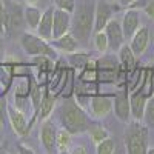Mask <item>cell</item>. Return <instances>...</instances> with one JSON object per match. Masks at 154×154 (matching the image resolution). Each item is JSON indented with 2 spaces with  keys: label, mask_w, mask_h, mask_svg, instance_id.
<instances>
[{
  "label": "cell",
  "mask_w": 154,
  "mask_h": 154,
  "mask_svg": "<svg viewBox=\"0 0 154 154\" xmlns=\"http://www.w3.org/2000/svg\"><path fill=\"white\" fill-rule=\"evenodd\" d=\"M5 9H6V32H12L25 22V8L17 0H5Z\"/></svg>",
  "instance_id": "obj_5"
},
{
  "label": "cell",
  "mask_w": 154,
  "mask_h": 154,
  "mask_svg": "<svg viewBox=\"0 0 154 154\" xmlns=\"http://www.w3.org/2000/svg\"><path fill=\"white\" fill-rule=\"evenodd\" d=\"M6 116H8V120L12 126L14 133L20 137H25L28 136L31 128H29V122L25 117V112L22 109H19L17 106H12V105H8V109H6Z\"/></svg>",
  "instance_id": "obj_6"
},
{
  "label": "cell",
  "mask_w": 154,
  "mask_h": 154,
  "mask_svg": "<svg viewBox=\"0 0 154 154\" xmlns=\"http://www.w3.org/2000/svg\"><path fill=\"white\" fill-rule=\"evenodd\" d=\"M119 60H120V65H123V68L126 69V71H133L134 68H136V56H134V53L131 51V48H130V45H123L119 51Z\"/></svg>",
  "instance_id": "obj_22"
},
{
  "label": "cell",
  "mask_w": 154,
  "mask_h": 154,
  "mask_svg": "<svg viewBox=\"0 0 154 154\" xmlns=\"http://www.w3.org/2000/svg\"><path fill=\"white\" fill-rule=\"evenodd\" d=\"M112 111V100L106 96H93L89 99V114L94 119H103Z\"/></svg>",
  "instance_id": "obj_11"
},
{
  "label": "cell",
  "mask_w": 154,
  "mask_h": 154,
  "mask_svg": "<svg viewBox=\"0 0 154 154\" xmlns=\"http://www.w3.org/2000/svg\"><path fill=\"white\" fill-rule=\"evenodd\" d=\"M17 149H19V154H35L31 148L25 146V145H22V143H19V145H17Z\"/></svg>",
  "instance_id": "obj_33"
},
{
  "label": "cell",
  "mask_w": 154,
  "mask_h": 154,
  "mask_svg": "<svg viewBox=\"0 0 154 154\" xmlns=\"http://www.w3.org/2000/svg\"><path fill=\"white\" fill-rule=\"evenodd\" d=\"M131 43H130V48L134 53V56H140L145 53V49L148 48V43H149V29L146 26H142L139 28L137 32L130 38Z\"/></svg>",
  "instance_id": "obj_17"
},
{
  "label": "cell",
  "mask_w": 154,
  "mask_h": 154,
  "mask_svg": "<svg viewBox=\"0 0 154 154\" xmlns=\"http://www.w3.org/2000/svg\"><path fill=\"white\" fill-rule=\"evenodd\" d=\"M103 31L108 37L109 49L117 53V51L125 45V35H123V29H122V23L117 19H111Z\"/></svg>",
  "instance_id": "obj_9"
},
{
  "label": "cell",
  "mask_w": 154,
  "mask_h": 154,
  "mask_svg": "<svg viewBox=\"0 0 154 154\" xmlns=\"http://www.w3.org/2000/svg\"><path fill=\"white\" fill-rule=\"evenodd\" d=\"M12 80H14V65L0 62V88H2V94H6V91L11 88Z\"/></svg>",
  "instance_id": "obj_20"
},
{
  "label": "cell",
  "mask_w": 154,
  "mask_h": 154,
  "mask_svg": "<svg viewBox=\"0 0 154 154\" xmlns=\"http://www.w3.org/2000/svg\"><path fill=\"white\" fill-rule=\"evenodd\" d=\"M49 45L53 46L56 51H59V53H62V54H66V56L75 53V51L79 49V46H80L79 40H77L71 32L62 35L59 38H53V40L49 42Z\"/></svg>",
  "instance_id": "obj_15"
},
{
  "label": "cell",
  "mask_w": 154,
  "mask_h": 154,
  "mask_svg": "<svg viewBox=\"0 0 154 154\" xmlns=\"http://www.w3.org/2000/svg\"><path fill=\"white\" fill-rule=\"evenodd\" d=\"M42 19V11L38 9L35 5H26L25 6V23L28 25L29 29H37L38 23Z\"/></svg>",
  "instance_id": "obj_21"
},
{
  "label": "cell",
  "mask_w": 154,
  "mask_h": 154,
  "mask_svg": "<svg viewBox=\"0 0 154 154\" xmlns=\"http://www.w3.org/2000/svg\"><path fill=\"white\" fill-rule=\"evenodd\" d=\"M71 145V133H68L65 128H59L56 136V146L57 151H68V146Z\"/></svg>",
  "instance_id": "obj_24"
},
{
  "label": "cell",
  "mask_w": 154,
  "mask_h": 154,
  "mask_svg": "<svg viewBox=\"0 0 154 154\" xmlns=\"http://www.w3.org/2000/svg\"><path fill=\"white\" fill-rule=\"evenodd\" d=\"M69 154H86V149L82 145H75V146H72V149L69 151Z\"/></svg>",
  "instance_id": "obj_34"
},
{
  "label": "cell",
  "mask_w": 154,
  "mask_h": 154,
  "mask_svg": "<svg viewBox=\"0 0 154 154\" xmlns=\"http://www.w3.org/2000/svg\"><path fill=\"white\" fill-rule=\"evenodd\" d=\"M68 60H69V65L74 68V69H85L88 66V63L91 62V57H89L88 53L85 51H80V53H72V54H68Z\"/></svg>",
  "instance_id": "obj_23"
},
{
  "label": "cell",
  "mask_w": 154,
  "mask_h": 154,
  "mask_svg": "<svg viewBox=\"0 0 154 154\" xmlns=\"http://www.w3.org/2000/svg\"><path fill=\"white\" fill-rule=\"evenodd\" d=\"M20 46L29 57H37V56H46L49 59L56 60L57 51L49 45V42L43 40L42 37L32 32H23L20 35Z\"/></svg>",
  "instance_id": "obj_4"
},
{
  "label": "cell",
  "mask_w": 154,
  "mask_h": 154,
  "mask_svg": "<svg viewBox=\"0 0 154 154\" xmlns=\"http://www.w3.org/2000/svg\"><path fill=\"white\" fill-rule=\"evenodd\" d=\"M56 108V96L49 91L48 88H43V97H42V102H40V109H38V120L40 122H45L49 119V116L53 114Z\"/></svg>",
  "instance_id": "obj_18"
},
{
  "label": "cell",
  "mask_w": 154,
  "mask_h": 154,
  "mask_svg": "<svg viewBox=\"0 0 154 154\" xmlns=\"http://www.w3.org/2000/svg\"><path fill=\"white\" fill-rule=\"evenodd\" d=\"M56 136H57V128L51 120H45L42 122L40 126V142L46 151V154H56L57 152V146H56Z\"/></svg>",
  "instance_id": "obj_10"
},
{
  "label": "cell",
  "mask_w": 154,
  "mask_h": 154,
  "mask_svg": "<svg viewBox=\"0 0 154 154\" xmlns=\"http://www.w3.org/2000/svg\"><path fill=\"white\" fill-rule=\"evenodd\" d=\"M3 53H5V46H3V42H2V37H0V60L3 59Z\"/></svg>",
  "instance_id": "obj_36"
},
{
  "label": "cell",
  "mask_w": 154,
  "mask_h": 154,
  "mask_svg": "<svg viewBox=\"0 0 154 154\" xmlns=\"http://www.w3.org/2000/svg\"><path fill=\"white\" fill-rule=\"evenodd\" d=\"M116 152V142L114 139L108 137L96 145V154H114Z\"/></svg>",
  "instance_id": "obj_27"
},
{
  "label": "cell",
  "mask_w": 154,
  "mask_h": 154,
  "mask_svg": "<svg viewBox=\"0 0 154 154\" xmlns=\"http://www.w3.org/2000/svg\"><path fill=\"white\" fill-rule=\"evenodd\" d=\"M0 154H6V152H5V149H3L2 146H0Z\"/></svg>",
  "instance_id": "obj_39"
},
{
  "label": "cell",
  "mask_w": 154,
  "mask_h": 154,
  "mask_svg": "<svg viewBox=\"0 0 154 154\" xmlns=\"http://www.w3.org/2000/svg\"><path fill=\"white\" fill-rule=\"evenodd\" d=\"M126 154H146L148 152V130L140 122L130 123L125 133Z\"/></svg>",
  "instance_id": "obj_3"
},
{
  "label": "cell",
  "mask_w": 154,
  "mask_h": 154,
  "mask_svg": "<svg viewBox=\"0 0 154 154\" xmlns=\"http://www.w3.org/2000/svg\"><path fill=\"white\" fill-rule=\"evenodd\" d=\"M142 122H145V126H154V96L146 102V108H145Z\"/></svg>",
  "instance_id": "obj_28"
},
{
  "label": "cell",
  "mask_w": 154,
  "mask_h": 154,
  "mask_svg": "<svg viewBox=\"0 0 154 154\" xmlns=\"http://www.w3.org/2000/svg\"><path fill=\"white\" fill-rule=\"evenodd\" d=\"M6 109H8L6 99H5V96H0V120H3V119H5V116H6Z\"/></svg>",
  "instance_id": "obj_32"
},
{
  "label": "cell",
  "mask_w": 154,
  "mask_h": 154,
  "mask_svg": "<svg viewBox=\"0 0 154 154\" xmlns=\"http://www.w3.org/2000/svg\"><path fill=\"white\" fill-rule=\"evenodd\" d=\"M93 43H94V48L97 53L103 54L109 49V43H108V37L105 34V31H99V32H94V38H93Z\"/></svg>",
  "instance_id": "obj_26"
},
{
  "label": "cell",
  "mask_w": 154,
  "mask_h": 154,
  "mask_svg": "<svg viewBox=\"0 0 154 154\" xmlns=\"http://www.w3.org/2000/svg\"><path fill=\"white\" fill-rule=\"evenodd\" d=\"M143 11L151 20H154V0H148V2L145 3V6H143Z\"/></svg>",
  "instance_id": "obj_31"
},
{
  "label": "cell",
  "mask_w": 154,
  "mask_h": 154,
  "mask_svg": "<svg viewBox=\"0 0 154 154\" xmlns=\"http://www.w3.org/2000/svg\"><path fill=\"white\" fill-rule=\"evenodd\" d=\"M0 96H3V94H2V88H0Z\"/></svg>",
  "instance_id": "obj_41"
},
{
  "label": "cell",
  "mask_w": 154,
  "mask_h": 154,
  "mask_svg": "<svg viewBox=\"0 0 154 154\" xmlns=\"http://www.w3.org/2000/svg\"><path fill=\"white\" fill-rule=\"evenodd\" d=\"M54 11H56V8L48 6L42 12L40 23H38V26L35 29L37 31V35L42 37L43 40H46V42L53 40V19H54Z\"/></svg>",
  "instance_id": "obj_14"
},
{
  "label": "cell",
  "mask_w": 154,
  "mask_h": 154,
  "mask_svg": "<svg viewBox=\"0 0 154 154\" xmlns=\"http://www.w3.org/2000/svg\"><path fill=\"white\" fill-rule=\"evenodd\" d=\"M6 32V9L5 0H0V34Z\"/></svg>",
  "instance_id": "obj_30"
},
{
  "label": "cell",
  "mask_w": 154,
  "mask_h": 154,
  "mask_svg": "<svg viewBox=\"0 0 154 154\" xmlns=\"http://www.w3.org/2000/svg\"><path fill=\"white\" fill-rule=\"evenodd\" d=\"M28 5H34V3H37V2H40V0H25Z\"/></svg>",
  "instance_id": "obj_37"
},
{
  "label": "cell",
  "mask_w": 154,
  "mask_h": 154,
  "mask_svg": "<svg viewBox=\"0 0 154 154\" xmlns=\"http://www.w3.org/2000/svg\"><path fill=\"white\" fill-rule=\"evenodd\" d=\"M117 2H119L122 6H131V5L136 2V0H117Z\"/></svg>",
  "instance_id": "obj_35"
},
{
  "label": "cell",
  "mask_w": 154,
  "mask_h": 154,
  "mask_svg": "<svg viewBox=\"0 0 154 154\" xmlns=\"http://www.w3.org/2000/svg\"><path fill=\"white\" fill-rule=\"evenodd\" d=\"M71 17H72L71 12L56 8L53 19V38H59L71 32Z\"/></svg>",
  "instance_id": "obj_12"
},
{
  "label": "cell",
  "mask_w": 154,
  "mask_h": 154,
  "mask_svg": "<svg viewBox=\"0 0 154 154\" xmlns=\"http://www.w3.org/2000/svg\"><path fill=\"white\" fill-rule=\"evenodd\" d=\"M57 119L62 125V128L71 134H80L83 131H88L89 128V117L77 102L71 99H65L57 108Z\"/></svg>",
  "instance_id": "obj_2"
},
{
  "label": "cell",
  "mask_w": 154,
  "mask_h": 154,
  "mask_svg": "<svg viewBox=\"0 0 154 154\" xmlns=\"http://www.w3.org/2000/svg\"><path fill=\"white\" fill-rule=\"evenodd\" d=\"M59 154H69V152H68V151H60Z\"/></svg>",
  "instance_id": "obj_40"
},
{
  "label": "cell",
  "mask_w": 154,
  "mask_h": 154,
  "mask_svg": "<svg viewBox=\"0 0 154 154\" xmlns=\"http://www.w3.org/2000/svg\"><path fill=\"white\" fill-rule=\"evenodd\" d=\"M146 154H154V146L148 148V152H146Z\"/></svg>",
  "instance_id": "obj_38"
},
{
  "label": "cell",
  "mask_w": 154,
  "mask_h": 154,
  "mask_svg": "<svg viewBox=\"0 0 154 154\" xmlns=\"http://www.w3.org/2000/svg\"><path fill=\"white\" fill-rule=\"evenodd\" d=\"M114 5H111L106 0H99L96 2V12H94V32L103 31L108 22L112 19L114 14Z\"/></svg>",
  "instance_id": "obj_8"
},
{
  "label": "cell",
  "mask_w": 154,
  "mask_h": 154,
  "mask_svg": "<svg viewBox=\"0 0 154 154\" xmlns=\"http://www.w3.org/2000/svg\"><path fill=\"white\" fill-rule=\"evenodd\" d=\"M94 0H79L71 17V34L79 40V43L86 45L89 37L94 32Z\"/></svg>",
  "instance_id": "obj_1"
},
{
  "label": "cell",
  "mask_w": 154,
  "mask_h": 154,
  "mask_svg": "<svg viewBox=\"0 0 154 154\" xmlns=\"http://www.w3.org/2000/svg\"><path fill=\"white\" fill-rule=\"evenodd\" d=\"M120 23H122V29H123L125 38H131L137 32V29L140 28V12L134 8L126 9Z\"/></svg>",
  "instance_id": "obj_13"
},
{
  "label": "cell",
  "mask_w": 154,
  "mask_h": 154,
  "mask_svg": "<svg viewBox=\"0 0 154 154\" xmlns=\"http://www.w3.org/2000/svg\"><path fill=\"white\" fill-rule=\"evenodd\" d=\"M88 133H89V137L93 139V142L97 145L99 142H102V140H105L109 137V133L106 128H103L102 125H89L88 128Z\"/></svg>",
  "instance_id": "obj_25"
},
{
  "label": "cell",
  "mask_w": 154,
  "mask_h": 154,
  "mask_svg": "<svg viewBox=\"0 0 154 154\" xmlns=\"http://www.w3.org/2000/svg\"><path fill=\"white\" fill-rule=\"evenodd\" d=\"M146 96L142 91H136L130 96V108H131V117L134 122H142L143 114L146 108Z\"/></svg>",
  "instance_id": "obj_16"
},
{
  "label": "cell",
  "mask_w": 154,
  "mask_h": 154,
  "mask_svg": "<svg viewBox=\"0 0 154 154\" xmlns=\"http://www.w3.org/2000/svg\"><path fill=\"white\" fill-rule=\"evenodd\" d=\"M53 3H54V8L57 9H63V11H66V12H74L75 9V3H77V0H53Z\"/></svg>",
  "instance_id": "obj_29"
},
{
  "label": "cell",
  "mask_w": 154,
  "mask_h": 154,
  "mask_svg": "<svg viewBox=\"0 0 154 154\" xmlns=\"http://www.w3.org/2000/svg\"><path fill=\"white\" fill-rule=\"evenodd\" d=\"M152 91H154V80H152Z\"/></svg>",
  "instance_id": "obj_42"
},
{
  "label": "cell",
  "mask_w": 154,
  "mask_h": 154,
  "mask_svg": "<svg viewBox=\"0 0 154 154\" xmlns=\"http://www.w3.org/2000/svg\"><path fill=\"white\" fill-rule=\"evenodd\" d=\"M112 109L114 114L120 122L130 123L131 119V108H130V96H128L126 89H119L114 96L112 100Z\"/></svg>",
  "instance_id": "obj_7"
},
{
  "label": "cell",
  "mask_w": 154,
  "mask_h": 154,
  "mask_svg": "<svg viewBox=\"0 0 154 154\" xmlns=\"http://www.w3.org/2000/svg\"><path fill=\"white\" fill-rule=\"evenodd\" d=\"M20 79L16 82V88H14V100L17 102H22L25 99L29 97V93H31V82L32 79L28 75H17Z\"/></svg>",
  "instance_id": "obj_19"
}]
</instances>
